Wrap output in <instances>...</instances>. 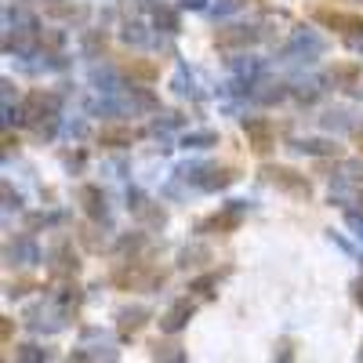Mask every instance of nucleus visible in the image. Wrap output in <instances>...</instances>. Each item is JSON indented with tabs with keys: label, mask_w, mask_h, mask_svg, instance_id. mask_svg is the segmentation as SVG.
I'll use <instances>...</instances> for the list:
<instances>
[{
	"label": "nucleus",
	"mask_w": 363,
	"mask_h": 363,
	"mask_svg": "<svg viewBox=\"0 0 363 363\" xmlns=\"http://www.w3.org/2000/svg\"><path fill=\"white\" fill-rule=\"evenodd\" d=\"M262 182H269V186H277L280 193H287V196H294V200H309L313 196V182L301 174V171H294V167H284V164H265L262 171Z\"/></svg>",
	"instance_id": "nucleus-1"
},
{
	"label": "nucleus",
	"mask_w": 363,
	"mask_h": 363,
	"mask_svg": "<svg viewBox=\"0 0 363 363\" xmlns=\"http://www.w3.org/2000/svg\"><path fill=\"white\" fill-rule=\"evenodd\" d=\"M327 51V40L316 33V29H294V33L287 37V44L280 48V58L284 62H298V58H306V62H313V58H320Z\"/></svg>",
	"instance_id": "nucleus-2"
},
{
	"label": "nucleus",
	"mask_w": 363,
	"mask_h": 363,
	"mask_svg": "<svg viewBox=\"0 0 363 363\" xmlns=\"http://www.w3.org/2000/svg\"><path fill=\"white\" fill-rule=\"evenodd\" d=\"M26 120H29V128H37V124H48V120H58V109H62V95L58 91H29L26 102Z\"/></svg>",
	"instance_id": "nucleus-3"
},
{
	"label": "nucleus",
	"mask_w": 363,
	"mask_h": 363,
	"mask_svg": "<svg viewBox=\"0 0 363 363\" xmlns=\"http://www.w3.org/2000/svg\"><path fill=\"white\" fill-rule=\"evenodd\" d=\"M247 211H251L247 200H233V203H225L222 211H215V215L200 218V222H196V233H233L240 222L247 218Z\"/></svg>",
	"instance_id": "nucleus-4"
},
{
	"label": "nucleus",
	"mask_w": 363,
	"mask_h": 363,
	"mask_svg": "<svg viewBox=\"0 0 363 363\" xmlns=\"http://www.w3.org/2000/svg\"><path fill=\"white\" fill-rule=\"evenodd\" d=\"M262 40V26H222L215 33V48L222 51H247Z\"/></svg>",
	"instance_id": "nucleus-5"
},
{
	"label": "nucleus",
	"mask_w": 363,
	"mask_h": 363,
	"mask_svg": "<svg viewBox=\"0 0 363 363\" xmlns=\"http://www.w3.org/2000/svg\"><path fill=\"white\" fill-rule=\"evenodd\" d=\"M66 316H69L66 309H58L55 301H48V306H33L26 313V327L37 330V335H40V330H44V335H55V330L66 327Z\"/></svg>",
	"instance_id": "nucleus-6"
},
{
	"label": "nucleus",
	"mask_w": 363,
	"mask_h": 363,
	"mask_svg": "<svg viewBox=\"0 0 363 363\" xmlns=\"http://www.w3.org/2000/svg\"><path fill=\"white\" fill-rule=\"evenodd\" d=\"M40 258H48V255L37 247L33 236H15V240H8V244H4V262H8V265L29 269V265H37Z\"/></svg>",
	"instance_id": "nucleus-7"
},
{
	"label": "nucleus",
	"mask_w": 363,
	"mask_h": 363,
	"mask_svg": "<svg viewBox=\"0 0 363 363\" xmlns=\"http://www.w3.org/2000/svg\"><path fill=\"white\" fill-rule=\"evenodd\" d=\"M113 284L116 287H160L164 284V272H157V269H145L142 262H128L124 269H116L113 272Z\"/></svg>",
	"instance_id": "nucleus-8"
},
{
	"label": "nucleus",
	"mask_w": 363,
	"mask_h": 363,
	"mask_svg": "<svg viewBox=\"0 0 363 363\" xmlns=\"http://www.w3.org/2000/svg\"><path fill=\"white\" fill-rule=\"evenodd\" d=\"M313 18L320 26H330L345 37H363V15H349V11H335V8H316Z\"/></svg>",
	"instance_id": "nucleus-9"
},
{
	"label": "nucleus",
	"mask_w": 363,
	"mask_h": 363,
	"mask_svg": "<svg viewBox=\"0 0 363 363\" xmlns=\"http://www.w3.org/2000/svg\"><path fill=\"white\" fill-rule=\"evenodd\" d=\"M48 269H51V277H77V269H80V258L73 251L69 240H58V244L48 251Z\"/></svg>",
	"instance_id": "nucleus-10"
},
{
	"label": "nucleus",
	"mask_w": 363,
	"mask_h": 363,
	"mask_svg": "<svg viewBox=\"0 0 363 363\" xmlns=\"http://www.w3.org/2000/svg\"><path fill=\"white\" fill-rule=\"evenodd\" d=\"M128 207H131V215H135L138 222H145L149 229H164V222H167L164 207H160V203H153V200H145L138 189H131V193H128Z\"/></svg>",
	"instance_id": "nucleus-11"
},
{
	"label": "nucleus",
	"mask_w": 363,
	"mask_h": 363,
	"mask_svg": "<svg viewBox=\"0 0 363 363\" xmlns=\"http://www.w3.org/2000/svg\"><path fill=\"white\" fill-rule=\"evenodd\" d=\"M193 313H196V301H189V298H178V301H171L167 313L160 316V330H164V335H178V330L193 320Z\"/></svg>",
	"instance_id": "nucleus-12"
},
{
	"label": "nucleus",
	"mask_w": 363,
	"mask_h": 363,
	"mask_svg": "<svg viewBox=\"0 0 363 363\" xmlns=\"http://www.w3.org/2000/svg\"><path fill=\"white\" fill-rule=\"evenodd\" d=\"M240 124H244V131H247V138H251V149H255V153H269V149H272V138H277V131H272L269 120H265V116H244Z\"/></svg>",
	"instance_id": "nucleus-13"
},
{
	"label": "nucleus",
	"mask_w": 363,
	"mask_h": 363,
	"mask_svg": "<svg viewBox=\"0 0 363 363\" xmlns=\"http://www.w3.org/2000/svg\"><path fill=\"white\" fill-rule=\"evenodd\" d=\"M77 200H80V207H84V215H87V218H95V222H102V218L109 215V203H106V193H102L99 186H80V189H77Z\"/></svg>",
	"instance_id": "nucleus-14"
},
{
	"label": "nucleus",
	"mask_w": 363,
	"mask_h": 363,
	"mask_svg": "<svg viewBox=\"0 0 363 363\" xmlns=\"http://www.w3.org/2000/svg\"><path fill=\"white\" fill-rule=\"evenodd\" d=\"M287 95H291V87L280 84V80H258V84H251V102H258V106H277Z\"/></svg>",
	"instance_id": "nucleus-15"
},
{
	"label": "nucleus",
	"mask_w": 363,
	"mask_h": 363,
	"mask_svg": "<svg viewBox=\"0 0 363 363\" xmlns=\"http://www.w3.org/2000/svg\"><path fill=\"white\" fill-rule=\"evenodd\" d=\"M145 323H149V309L145 306H124V309H116V327H120V335H124V338L138 335Z\"/></svg>",
	"instance_id": "nucleus-16"
},
{
	"label": "nucleus",
	"mask_w": 363,
	"mask_h": 363,
	"mask_svg": "<svg viewBox=\"0 0 363 363\" xmlns=\"http://www.w3.org/2000/svg\"><path fill=\"white\" fill-rule=\"evenodd\" d=\"M291 149L294 153H306V157H338L342 153L330 138H294Z\"/></svg>",
	"instance_id": "nucleus-17"
},
{
	"label": "nucleus",
	"mask_w": 363,
	"mask_h": 363,
	"mask_svg": "<svg viewBox=\"0 0 363 363\" xmlns=\"http://www.w3.org/2000/svg\"><path fill=\"white\" fill-rule=\"evenodd\" d=\"M236 178H240L236 167H207V174H203V182H200V189H203V193H222V189L233 186Z\"/></svg>",
	"instance_id": "nucleus-18"
},
{
	"label": "nucleus",
	"mask_w": 363,
	"mask_h": 363,
	"mask_svg": "<svg viewBox=\"0 0 363 363\" xmlns=\"http://www.w3.org/2000/svg\"><path fill=\"white\" fill-rule=\"evenodd\" d=\"M44 15L58 22H73V18H87V8L73 4V0H44Z\"/></svg>",
	"instance_id": "nucleus-19"
},
{
	"label": "nucleus",
	"mask_w": 363,
	"mask_h": 363,
	"mask_svg": "<svg viewBox=\"0 0 363 363\" xmlns=\"http://www.w3.org/2000/svg\"><path fill=\"white\" fill-rule=\"evenodd\" d=\"M4 22H8V33H40L37 15H29L26 8H8L4 11Z\"/></svg>",
	"instance_id": "nucleus-20"
},
{
	"label": "nucleus",
	"mask_w": 363,
	"mask_h": 363,
	"mask_svg": "<svg viewBox=\"0 0 363 363\" xmlns=\"http://www.w3.org/2000/svg\"><path fill=\"white\" fill-rule=\"evenodd\" d=\"M120 95H124L128 99V106L135 109V113H153V109H160V102H157V95H153V91H145V87H124V91H120Z\"/></svg>",
	"instance_id": "nucleus-21"
},
{
	"label": "nucleus",
	"mask_w": 363,
	"mask_h": 363,
	"mask_svg": "<svg viewBox=\"0 0 363 363\" xmlns=\"http://www.w3.org/2000/svg\"><path fill=\"white\" fill-rule=\"evenodd\" d=\"M91 84H95L99 91H106V95H120V91L128 87V84H120L113 66H95V69H91Z\"/></svg>",
	"instance_id": "nucleus-22"
},
{
	"label": "nucleus",
	"mask_w": 363,
	"mask_h": 363,
	"mask_svg": "<svg viewBox=\"0 0 363 363\" xmlns=\"http://www.w3.org/2000/svg\"><path fill=\"white\" fill-rule=\"evenodd\" d=\"M99 142H102L106 149H128V145L135 142V131H131V128H120V124H109V128L99 131Z\"/></svg>",
	"instance_id": "nucleus-23"
},
{
	"label": "nucleus",
	"mask_w": 363,
	"mask_h": 363,
	"mask_svg": "<svg viewBox=\"0 0 363 363\" xmlns=\"http://www.w3.org/2000/svg\"><path fill=\"white\" fill-rule=\"evenodd\" d=\"M330 178L335 186H363V160H338V174Z\"/></svg>",
	"instance_id": "nucleus-24"
},
{
	"label": "nucleus",
	"mask_w": 363,
	"mask_h": 363,
	"mask_svg": "<svg viewBox=\"0 0 363 363\" xmlns=\"http://www.w3.org/2000/svg\"><path fill=\"white\" fill-rule=\"evenodd\" d=\"M359 62H338L335 69L327 73V80L335 84V87H356V80H359Z\"/></svg>",
	"instance_id": "nucleus-25"
},
{
	"label": "nucleus",
	"mask_w": 363,
	"mask_h": 363,
	"mask_svg": "<svg viewBox=\"0 0 363 363\" xmlns=\"http://www.w3.org/2000/svg\"><path fill=\"white\" fill-rule=\"evenodd\" d=\"M320 128L323 131H352V116H349V109H327L323 116H320Z\"/></svg>",
	"instance_id": "nucleus-26"
},
{
	"label": "nucleus",
	"mask_w": 363,
	"mask_h": 363,
	"mask_svg": "<svg viewBox=\"0 0 363 363\" xmlns=\"http://www.w3.org/2000/svg\"><path fill=\"white\" fill-rule=\"evenodd\" d=\"M153 26L160 29V33H167V37H174V33H182V15L174 11V8H160L157 15H153Z\"/></svg>",
	"instance_id": "nucleus-27"
},
{
	"label": "nucleus",
	"mask_w": 363,
	"mask_h": 363,
	"mask_svg": "<svg viewBox=\"0 0 363 363\" xmlns=\"http://www.w3.org/2000/svg\"><path fill=\"white\" fill-rule=\"evenodd\" d=\"M182 145H186V149H211V145H218V131H211V128L186 131V135H182Z\"/></svg>",
	"instance_id": "nucleus-28"
},
{
	"label": "nucleus",
	"mask_w": 363,
	"mask_h": 363,
	"mask_svg": "<svg viewBox=\"0 0 363 363\" xmlns=\"http://www.w3.org/2000/svg\"><path fill=\"white\" fill-rule=\"evenodd\" d=\"M229 66H233V73L244 80V84H255V77L262 73V62H258V58H251V55L247 58H233Z\"/></svg>",
	"instance_id": "nucleus-29"
},
{
	"label": "nucleus",
	"mask_w": 363,
	"mask_h": 363,
	"mask_svg": "<svg viewBox=\"0 0 363 363\" xmlns=\"http://www.w3.org/2000/svg\"><path fill=\"white\" fill-rule=\"evenodd\" d=\"M120 37H124V44H131V48H145V44H153V37L145 33V26H142V22H128Z\"/></svg>",
	"instance_id": "nucleus-30"
},
{
	"label": "nucleus",
	"mask_w": 363,
	"mask_h": 363,
	"mask_svg": "<svg viewBox=\"0 0 363 363\" xmlns=\"http://www.w3.org/2000/svg\"><path fill=\"white\" fill-rule=\"evenodd\" d=\"M203 262H211V251L203 244H193V247L178 251V265H203Z\"/></svg>",
	"instance_id": "nucleus-31"
},
{
	"label": "nucleus",
	"mask_w": 363,
	"mask_h": 363,
	"mask_svg": "<svg viewBox=\"0 0 363 363\" xmlns=\"http://www.w3.org/2000/svg\"><path fill=\"white\" fill-rule=\"evenodd\" d=\"M48 359V349H40V345H15V363H44Z\"/></svg>",
	"instance_id": "nucleus-32"
},
{
	"label": "nucleus",
	"mask_w": 363,
	"mask_h": 363,
	"mask_svg": "<svg viewBox=\"0 0 363 363\" xmlns=\"http://www.w3.org/2000/svg\"><path fill=\"white\" fill-rule=\"evenodd\" d=\"M58 222H66L62 211H58V215H44V211H40V215H29V218H26L29 233H37V229H51V225H58Z\"/></svg>",
	"instance_id": "nucleus-33"
},
{
	"label": "nucleus",
	"mask_w": 363,
	"mask_h": 363,
	"mask_svg": "<svg viewBox=\"0 0 363 363\" xmlns=\"http://www.w3.org/2000/svg\"><path fill=\"white\" fill-rule=\"evenodd\" d=\"M157 363H186V349L182 345H157Z\"/></svg>",
	"instance_id": "nucleus-34"
},
{
	"label": "nucleus",
	"mask_w": 363,
	"mask_h": 363,
	"mask_svg": "<svg viewBox=\"0 0 363 363\" xmlns=\"http://www.w3.org/2000/svg\"><path fill=\"white\" fill-rule=\"evenodd\" d=\"M294 95H298V102H316L320 95H323V87L316 84V80H306V84H294Z\"/></svg>",
	"instance_id": "nucleus-35"
},
{
	"label": "nucleus",
	"mask_w": 363,
	"mask_h": 363,
	"mask_svg": "<svg viewBox=\"0 0 363 363\" xmlns=\"http://www.w3.org/2000/svg\"><path fill=\"white\" fill-rule=\"evenodd\" d=\"M128 73L135 77V80H157V66L153 62H135V58H131V62H128Z\"/></svg>",
	"instance_id": "nucleus-36"
},
{
	"label": "nucleus",
	"mask_w": 363,
	"mask_h": 363,
	"mask_svg": "<svg viewBox=\"0 0 363 363\" xmlns=\"http://www.w3.org/2000/svg\"><path fill=\"white\" fill-rule=\"evenodd\" d=\"M142 244H145V236H142V233H131V236H120L116 251H120V255H138Z\"/></svg>",
	"instance_id": "nucleus-37"
},
{
	"label": "nucleus",
	"mask_w": 363,
	"mask_h": 363,
	"mask_svg": "<svg viewBox=\"0 0 363 363\" xmlns=\"http://www.w3.org/2000/svg\"><path fill=\"white\" fill-rule=\"evenodd\" d=\"M106 48V33L102 29H91V33L84 37V55H99Z\"/></svg>",
	"instance_id": "nucleus-38"
},
{
	"label": "nucleus",
	"mask_w": 363,
	"mask_h": 363,
	"mask_svg": "<svg viewBox=\"0 0 363 363\" xmlns=\"http://www.w3.org/2000/svg\"><path fill=\"white\" fill-rule=\"evenodd\" d=\"M218 280H222V272H207V277H200V280H193L189 284V291H200V294H211L218 287Z\"/></svg>",
	"instance_id": "nucleus-39"
},
{
	"label": "nucleus",
	"mask_w": 363,
	"mask_h": 363,
	"mask_svg": "<svg viewBox=\"0 0 363 363\" xmlns=\"http://www.w3.org/2000/svg\"><path fill=\"white\" fill-rule=\"evenodd\" d=\"M171 87L178 91V95H189V91H193V77H186V66H182V69L174 73V80H171Z\"/></svg>",
	"instance_id": "nucleus-40"
},
{
	"label": "nucleus",
	"mask_w": 363,
	"mask_h": 363,
	"mask_svg": "<svg viewBox=\"0 0 363 363\" xmlns=\"http://www.w3.org/2000/svg\"><path fill=\"white\" fill-rule=\"evenodd\" d=\"M345 225H349V229L363 240V211H345Z\"/></svg>",
	"instance_id": "nucleus-41"
},
{
	"label": "nucleus",
	"mask_w": 363,
	"mask_h": 363,
	"mask_svg": "<svg viewBox=\"0 0 363 363\" xmlns=\"http://www.w3.org/2000/svg\"><path fill=\"white\" fill-rule=\"evenodd\" d=\"M272 363H294V345H291V342H280V345H277V356H272Z\"/></svg>",
	"instance_id": "nucleus-42"
},
{
	"label": "nucleus",
	"mask_w": 363,
	"mask_h": 363,
	"mask_svg": "<svg viewBox=\"0 0 363 363\" xmlns=\"http://www.w3.org/2000/svg\"><path fill=\"white\" fill-rule=\"evenodd\" d=\"M240 8H244V0H218L215 15H233V11H240Z\"/></svg>",
	"instance_id": "nucleus-43"
},
{
	"label": "nucleus",
	"mask_w": 363,
	"mask_h": 363,
	"mask_svg": "<svg viewBox=\"0 0 363 363\" xmlns=\"http://www.w3.org/2000/svg\"><path fill=\"white\" fill-rule=\"evenodd\" d=\"M178 124H182L178 113H164V120H153V131H160V128H178Z\"/></svg>",
	"instance_id": "nucleus-44"
},
{
	"label": "nucleus",
	"mask_w": 363,
	"mask_h": 363,
	"mask_svg": "<svg viewBox=\"0 0 363 363\" xmlns=\"http://www.w3.org/2000/svg\"><path fill=\"white\" fill-rule=\"evenodd\" d=\"M186 11H207V0H178Z\"/></svg>",
	"instance_id": "nucleus-45"
},
{
	"label": "nucleus",
	"mask_w": 363,
	"mask_h": 363,
	"mask_svg": "<svg viewBox=\"0 0 363 363\" xmlns=\"http://www.w3.org/2000/svg\"><path fill=\"white\" fill-rule=\"evenodd\" d=\"M4 200H8V203H4L8 211H11V207H22V196H18V193H11V186H4Z\"/></svg>",
	"instance_id": "nucleus-46"
},
{
	"label": "nucleus",
	"mask_w": 363,
	"mask_h": 363,
	"mask_svg": "<svg viewBox=\"0 0 363 363\" xmlns=\"http://www.w3.org/2000/svg\"><path fill=\"white\" fill-rule=\"evenodd\" d=\"M40 44H48V48H58V44H62V33H40Z\"/></svg>",
	"instance_id": "nucleus-47"
},
{
	"label": "nucleus",
	"mask_w": 363,
	"mask_h": 363,
	"mask_svg": "<svg viewBox=\"0 0 363 363\" xmlns=\"http://www.w3.org/2000/svg\"><path fill=\"white\" fill-rule=\"evenodd\" d=\"M135 4H138V8H149V11L157 15V11L164 8V0H135Z\"/></svg>",
	"instance_id": "nucleus-48"
},
{
	"label": "nucleus",
	"mask_w": 363,
	"mask_h": 363,
	"mask_svg": "<svg viewBox=\"0 0 363 363\" xmlns=\"http://www.w3.org/2000/svg\"><path fill=\"white\" fill-rule=\"evenodd\" d=\"M352 298H356V306H363V280L352 284Z\"/></svg>",
	"instance_id": "nucleus-49"
},
{
	"label": "nucleus",
	"mask_w": 363,
	"mask_h": 363,
	"mask_svg": "<svg viewBox=\"0 0 363 363\" xmlns=\"http://www.w3.org/2000/svg\"><path fill=\"white\" fill-rule=\"evenodd\" d=\"M69 135H73V138H84V135H87V128L77 120V124H69Z\"/></svg>",
	"instance_id": "nucleus-50"
},
{
	"label": "nucleus",
	"mask_w": 363,
	"mask_h": 363,
	"mask_svg": "<svg viewBox=\"0 0 363 363\" xmlns=\"http://www.w3.org/2000/svg\"><path fill=\"white\" fill-rule=\"evenodd\" d=\"M0 335H4V342H11V320L0 323Z\"/></svg>",
	"instance_id": "nucleus-51"
}]
</instances>
